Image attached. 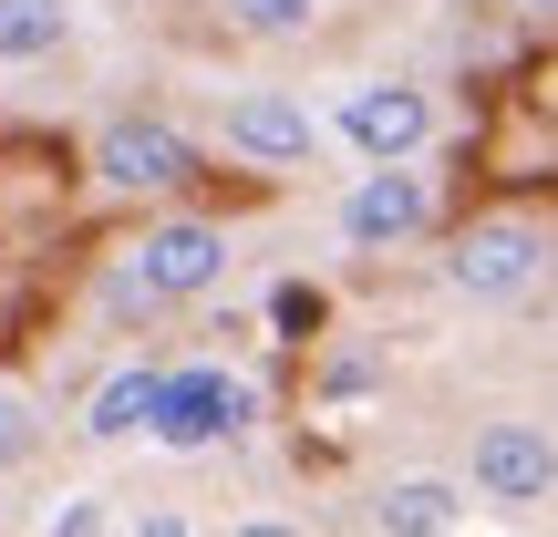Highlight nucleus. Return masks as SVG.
<instances>
[{
  "mask_svg": "<svg viewBox=\"0 0 558 537\" xmlns=\"http://www.w3.org/2000/svg\"><path fill=\"white\" fill-rule=\"evenodd\" d=\"M218 269H228V239L207 218H177V228H156V239H135L114 300L124 310H145V300H197V290H218Z\"/></svg>",
  "mask_w": 558,
  "mask_h": 537,
  "instance_id": "1",
  "label": "nucleus"
},
{
  "mask_svg": "<svg viewBox=\"0 0 558 537\" xmlns=\"http://www.w3.org/2000/svg\"><path fill=\"white\" fill-rule=\"evenodd\" d=\"M538 269H548V239L527 218H486V228H465V239L445 248V279H456L465 300H527Z\"/></svg>",
  "mask_w": 558,
  "mask_h": 537,
  "instance_id": "2",
  "label": "nucleus"
},
{
  "mask_svg": "<svg viewBox=\"0 0 558 537\" xmlns=\"http://www.w3.org/2000/svg\"><path fill=\"white\" fill-rule=\"evenodd\" d=\"M248 414H259V393L197 362V373H166V393H156V424H145V435H156V444H177V455H197V444L239 435Z\"/></svg>",
  "mask_w": 558,
  "mask_h": 537,
  "instance_id": "3",
  "label": "nucleus"
},
{
  "mask_svg": "<svg viewBox=\"0 0 558 537\" xmlns=\"http://www.w3.org/2000/svg\"><path fill=\"white\" fill-rule=\"evenodd\" d=\"M94 166H104V186H124V197H156V186L197 176V145H186L177 124H156V114H114L94 135Z\"/></svg>",
  "mask_w": 558,
  "mask_h": 537,
  "instance_id": "4",
  "label": "nucleus"
},
{
  "mask_svg": "<svg viewBox=\"0 0 558 537\" xmlns=\"http://www.w3.org/2000/svg\"><path fill=\"white\" fill-rule=\"evenodd\" d=\"M465 476H476V497H497V507H538L548 486H558V444L538 435V424L497 414L476 435V465H465Z\"/></svg>",
  "mask_w": 558,
  "mask_h": 537,
  "instance_id": "5",
  "label": "nucleus"
},
{
  "mask_svg": "<svg viewBox=\"0 0 558 537\" xmlns=\"http://www.w3.org/2000/svg\"><path fill=\"white\" fill-rule=\"evenodd\" d=\"M424 124H435V103H424L414 83H362V94L341 103V135H352L373 166H403L424 145Z\"/></svg>",
  "mask_w": 558,
  "mask_h": 537,
  "instance_id": "6",
  "label": "nucleus"
},
{
  "mask_svg": "<svg viewBox=\"0 0 558 537\" xmlns=\"http://www.w3.org/2000/svg\"><path fill=\"white\" fill-rule=\"evenodd\" d=\"M424 207H435V197H424L414 166H373V176L341 197V239H352V248H393V239L424 228Z\"/></svg>",
  "mask_w": 558,
  "mask_h": 537,
  "instance_id": "7",
  "label": "nucleus"
},
{
  "mask_svg": "<svg viewBox=\"0 0 558 537\" xmlns=\"http://www.w3.org/2000/svg\"><path fill=\"white\" fill-rule=\"evenodd\" d=\"M228 145H239L248 166H300L311 156V114H300L290 94H239L228 103Z\"/></svg>",
  "mask_w": 558,
  "mask_h": 537,
  "instance_id": "8",
  "label": "nucleus"
},
{
  "mask_svg": "<svg viewBox=\"0 0 558 537\" xmlns=\"http://www.w3.org/2000/svg\"><path fill=\"white\" fill-rule=\"evenodd\" d=\"M456 507H465V497H456L445 476H393L373 517H383V537H445V527H456Z\"/></svg>",
  "mask_w": 558,
  "mask_h": 537,
  "instance_id": "9",
  "label": "nucleus"
},
{
  "mask_svg": "<svg viewBox=\"0 0 558 537\" xmlns=\"http://www.w3.org/2000/svg\"><path fill=\"white\" fill-rule=\"evenodd\" d=\"M156 393H166V373H114L94 393V414H83V435H104V444L145 435V424H156Z\"/></svg>",
  "mask_w": 558,
  "mask_h": 537,
  "instance_id": "10",
  "label": "nucleus"
},
{
  "mask_svg": "<svg viewBox=\"0 0 558 537\" xmlns=\"http://www.w3.org/2000/svg\"><path fill=\"white\" fill-rule=\"evenodd\" d=\"M62 32H73V0H0V62L62 52Z\"/></svg>",
  "mask_w": 558,
  "mask_h": 537,
  "instance_id": "11",
  "label": "nucleus"
},
{
  "mask_svg": "<svg viewBox=\"0 0 558 537\" xmlns=\"http://www.w3.org/2000/svg\"><path fill=\"white\" fill-rule=\"evenodd\" d=\"M311 11H320V0H228V21H239V32H259V41L311 32Z\"/></svg>",
  "mask_w": 558,
  "mask_h": 537,
  "instance_id": "12",
  "label": "nucleus"
},
{
  "mask_svg": "<svg viewBox=\"0 0 558 537\" xmlns=\"http://www.w3.org/2000/svg\"><path fill=\"white\" fill-rule=\"evenodd\" d=\"M32 444H41V414H32L21 393H0V465H21Z\"/></svg>",
  "mask_w": 558,
  "mask_h": 537,
  "instance_id": "13",
  "label": "nucleus"
},
{
  "mask_svg": "<svg viewBox=\"0 0 558 537\" xmlns=\"http://www.w3.org/2000/svg\"><path fill=\"white\" fill-rule=\"evenodd\" d=\"M52 537H104V507H94V497H73V507L52 517Z\"/></svg>",
  "mask_w": 558,
  "mask_h": 537,
  "instance_id": "14",
  "label": "nucleus"
},
{
  "mask_svg": "<svg viewBox=\"0 0 558 537\" xmlns=\"http://www.w3.org/2000/svg\"><path fill=\"white\" fill-rule=\"evenodd\" d=\"M124 537H197V527H186V517H135Z\"/></svg>",
  "mask_w": 558,
  "mask_h": 537,
  "instance_id": "15",
  "label": "nucleus"
},
{
  "mask_svg": "<svg viewBox=\"0 0 558 537\" xmlns=\"http://www.w3.org/2000/svg\"><path fill=\"white\" fill-rule=\"evenodd\" d=\"M239 537H300V527H279V517H248V527H239Z\"/></svg>",
  "mask_w": 558,
  "mask_h": 537,
  "instance_id": "16",
  "label": "nucleus"
},
{
  "mask_svg": "<svg viewBox=\"0 0 558 537\" xmlns=\"http://www.w3.org/2000/svg\"><path fill=\"white\" fill-rule=\"evenodd\" d=\"M527 11H558V0H527Z\"/></svg>",
  "mask_w": 558,
  "mask_h": 537,
  "instance_id": "17",
  "label": "nucleus"
}]
</instances>
